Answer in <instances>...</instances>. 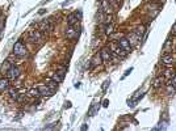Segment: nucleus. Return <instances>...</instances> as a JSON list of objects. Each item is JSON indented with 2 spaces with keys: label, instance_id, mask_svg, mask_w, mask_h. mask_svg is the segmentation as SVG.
Here are the masks:
<instances>
[{
  "label": "nucleus",
  "instance_id": "7ed1b4c3",
  "mask_svg": "<svg viewBox=\"0 0 176 131\" xmlns=\"http://www.w3.org/2000/svg\"><path fill=\"white\" fill-rule=\"evenodd\" d=\"M39 30L42 33H50L54 30V24L50 20H42L39 23Z\"/></svg>",
  "mask_w": 176,
  "mask_h": 131
},
{
  "label": "nucleus",
  "instance_id": "9b49d317",
  "mask_svg": "<svg viewBox=\"0 0 176 131\" xmlns=\"http://www.w3.org/2000/svg\"><path fill=\"white\" fill-rule=\"evenodd\" d=\"M78 35H79V33H78V30H75L74 26H69V29L66 30V37L69 39H75V38H78Z\"/></svg>",
  "mask_w": 176,
  "mask_h": 131
},
{
  "label": "nucleus",
  "instance_id": "aec40b11",
  "mask_svg": "<svg viewBox=\"0 0 176 131\" xmlns=\"http://www.w3.org/2000/svg\"><path fill=\"white\" fill-rule=\"evenodd\" d=\"M48 85H49V88L53 90V92H55L57 88H58V83L57 81H54V80H50V81L48 83Z\"/></svg>",
  "mask_w": 176,
  "mask_h": 131
},
{
  "label": "nucleus",
  "instance_id": "6ab92c4d",
  "mask_svg": "<svg viewBox=\"0 0 176 131\" xmlns=\"http://www.w3.org/2000/svg\"><path fill=\"white\" fill-rule=\"evenodd\" d=\"M11 67H12V64H11V62H9V60L4 62V64L2 66V72H3V74H7Z\"/></svg>",
  "mask_w": 176,
  "mask_h": 131
},
{
  "label": "nucleus",
  "instance_id": "0eeeda50",
  "mask_svg": "<svg viewBox=\"0 0 176 131\" xmlns=\"http://www.w3.org/2000/svg\"><path fill=\"white\" fill-rule=\"evenodd\" d=\"M118 46L122 47V49L126 53H130L131 51V45H130V42L128 41V38H121L120 41H118Z\"/></svg>",
  "mask_w": 176,
  "mask_h": 131
},
{
  "label": "nucleus",
  "instance_id": "423d86ee",
  "mask_svg": "<svg viewBox=\"0 0 176 131\" xmlns=\"http://www.w3.org/2000/svg\"><path fill=\"white\" fill-rule=\"evenodd\" d=\"M20 68L19 67H15V66H12V67L8 70V72H7V78H8L9 80H15L20 76Z\"/></svg>",
  "mask_w": 176,
  "mask_h": 131
},
{
  "label": "nucleus",
  "instance_id": "f3484780",
  "mask_svg": "<svg viewBox=\"0 0 176 131\" xmlns=\"http://www.w3.org/2000/svg\"><path fill=\"white\" fill-rule=\"evenodd\" d=\"M162 63L163 64H172L174 63V56L172 55H163V58H162Z\"/></svg>",
  "mask_w": 176,
  "mask_h": 131
},
{
  "label": "nucleus",
  "instance_id": "a878e982",
  "mask_svg": "<svg viewBox=\"0 0 176 131\" xmlns=\"http://www.w3.org/2000/svg\"><path fill=\"white\" fill-rule=\"evenodd\" d=\"M171 84H172V85H174V87H175V88H176V75H175V78H174V79H172Z\"/></svg>",
  "mask_w": 176,
  "mask_h": 131
},
{
  "label": "nucleus",
  "instance_id": "1a4fd4ad",
  "mask_svg": "<svg viewBox=\"0 0 176 131\" xmlns=\"http://www.w3.org/2000/svg\"><path fill=\"white\" fill-rule=\"evenodd\" d=\"M64 75H66V72L64 71H57V72H54L53 74L51 80H54V81H57V83H62L64 80Z\"/></svg>",
  "mask_w": 176,
  "mask_h": 131
},
{
  "label": "nucleus",
  "instance_id": "f03ea898",
  "mask_svg": "<svg viewBox=\"0 0 176 131\" xmlns=\"http://www.w3.org/2000/svg\"><path fill=\"white\" fill-rule=\"evenodd\" d=\"M29 41L32 43H41L44 41V35H42V32L39 30H32L29 33Z\"/></svg>",
  "mask_w": 176,
  "mask_h": 131
},
{
  "label": "nucleus",
  "instance_id": "f8f14e48",
  "mask_svg": "<svg viewBox=\"0 0 176 131\" xmlns=\"http://www.w3.org/2000/svg\"><path fill=\"white\" fill-rule=\"evenodd\" d=\"M134 33L137 34V37L139 38V41H142L143 35H145V33H146V26H145V25H139V26L134 30Z\"/></svg>",
  "mask_w": 176,
  "mask_h": 131
},
{
  "label": "nucleus",
  "instance_id": "b1692460",
  "mask_svg": "<svg viewBox=\"0 0 176 131\" xmlns=\"http://www.w3.org/2000/svg\"><path fill=\"white\" fill-rule=\"evenodd\" d=\"M163 78H158L156 80H155V83H154V87H155V88H159V87L163 84Z\"/></svg>",
  "mask_w": 176,
  "mask_h": 131
},
{
  "label": "nucleus",
  "instance_id": "a211bd4d",
  "mask_svg": "<svg viewBox=\"0 0 176 131\" xmlns=\"http://www.w3.org/2000/svg\"><path fill=\"white\" fill-rule=\"evenodd\" d=\"M28 96H30V97H38V96H41V93H39V90H38V87L37 88H32L28 90Z\"/></svg>",
  "mask_w": 176,
  "mask_h": 131
},
{
  "label": "nucleus",
  "instance_id": "dca6fc26",
  "mask_svg": "<svg viewBox=\"0 0 176 131\" xmlns=\"http://www.w3.org/2000/svg\"><path fill=\"white\" fill-rule=\"evenodd\" d=\"M91 62H92V67H96V66H99V64L103 62L101 55H100V54H96V55L93 56V59H92Z\"/></svg>",
  "mask_w": 176,
  "mask_h": 131
},
{
  "label": "nucleus",
  "instance_id": "bb28decb",
  "mask_svg": "<svg viewBox=\"0 0 176 131\" xmlns=\"http://www.w3.org/2000/svg\"><path fill=\"white\" fill-rule=\"evenodd\" d=\"M131 71H133V68H129V70H128L126 72H125V75H124V78H126V76H128L129 74H130V72H131Z\"/></svg>",
  "mask_w": 176,
  "mask_h": 131
},
{
  "label": "nucleus",
  "instance_id": "2eb2a0df",
  "mask_svg": "<svg viewBox=\"0 0 176 131\" xmlns=\"http://www.w3.org/2000/svg\"><path fill=\"white\" fill-rule=\"evenodd\" d=\"M9 88V79L5 78V79H0V92H4Z\"/></svg>",
  "mask_w": 176,
  "mask_h": 131
},
{
  "label": "nucleus",
  "instance_id": "393cba45",
  "mask_svg": "<svg viewBox=\"0 0 176 131\" xmlns=\"http://www.w3.org/2000/svg\"><path fill=\"white\" fill-rule=\"evenodd\" d=\"M64 108H66V109H70L71 108V102H70V101H66V105H64Z\"/></svg>",
  "mask_w": 176,
  "mask_h": 131
},
{
  "label": "nucleus",
  "instance_id": "4468645a",
  "mask_svg": "<svg viewBox=\"0 0 176 131\" xmlns=\"http://www.w3.org/2000/svg\"><path fill=\"white\" fill-rule=\"evenodd\" d=\"M128 41L130 42V45H131V47H133V46H135V45H137V43H138L139 38L137 37V34H135V33L133 32V33H130V34L128 35Z\"/></svg>",
  "mask_w": 176,
  "mask_h": 131
},
{
  "label": "nucleus",
  "instance_id": "7c9ffc66",
  "mask_svg": "<svg viewBox=\"0 0 176 131\" xmlns=\"http://www.w3.org/2000/svg\"><path fill=\"white\" fill-rule=\"evenodd\" d=\"M0 14H2V11H0Z\"/></svg>",
  "mask_w": 176,
  "mask_h": 131
},
{
  "label": "nucleus",
  "instance_id": "9d476101",
  "mask_svg": "<svg viewBox=\"0 0 176 131\" xmlns=\"http://www.w3.org/2000/svg\"><path fill=\"white\" fill-rule=\"evenodd\" d=\"M38 90H39V93H41V96H51V94L54 93L53 90L49 88L48 84H46V85H39Z\"/></svg>",
  "mask_w": 176,
  "mask_h": 131
},
{
  "label": "nucleus",
  "instance_id": "cd10ccee",
  "mask_svg": "<svg viewBox=\"0 0 176 131\" xmlns=\"http://www.w3.org/2000/svg\"><path fill=\"white\" fill-rule=\"evenodd\" d=\"M172 30H174V33H175V34H176V23L174 24V26H172Z\"/></svg>",
  "mask_w": 176,
  "mask_h": 131
},
{
  "label": "nucleus",
  "instance_id": "5701e85b",
  "mask_svg": "<svg viewBox=\"0 0 176 131\" xmlns=\"http://www.w3.org/2000/svg\"><path fill=\"white\" fill-rule=\"evenodd\" d=\"M175 92H176V88H175V87L172 85V84H168V85H167V93H168V94H174Z\"/></svg>",
  "mask_w": 176,
  "mask_h": 131
},
{
  "label": "nucleus",
  "instance_id": "412c9836",
  "mask_svg": "<svg viewBox=\"0 0 176 131\" xmlns=\"http://www.w3.org/2000/svg\"><path fill=\"white\" fill-rule=\"evenodd\" d=\"M9 96L11 98H15V100H17L19 98V92H17V89H9Z\"/></svg>",
  "mask_w": 176,
  "mask_h": 131
},
{
  "label": "nucleus",
  "instance_id": "ddd939ff",
  "mask_svg": "<svg viewBox=\"0 0 176 131\" xmlns=\"http://www.w3.org/2000/svg\"><path fill=\"white\" fill-rule=\"evenodd\" d=\"M112 49H113L114 54H116V55H118V56H121V58H125V56L128 55V53L125 51V50L121 46H112Z\"/></svg>",
  "mask_w": 176,
  "mask_h": 131
},
{
  "label": "nucleus",
  "instance_id": "f257e3e1",
  "mask_svg": "<svg viewBox=\"0 0 176 131\" xmlns=\"http://www.w3.org/2000/svg\"><path fill=\"white\" fill-rule=\"evenodd\" d=\"M13 54L16 56H20V58H24V56H28V49L26 46L24 45L21 41H17L15 45H13Z\"/></svg>",
  "mask_w": 176,
  "mask_h": 131
},
{
  "label": "nucleus",
  "instance_id": "6e6552de",
  "mask_svg": "<svg viewBox=\"0 0 176 131\" xmlns=\"http://www.w3.org/2000/svg\"><path fill=\"white\" fill-rule=\"evenodd\" d=\"M78 21H79V16H78L76 12H74V13H71V14L67 16V25H69V26H74Z\"/></svg>",
  "mask_w": 176,
  "mask_h": 131
},
{
  "label": "nucleus",
  "instance_id": "c756f323",
  "mask_svg": "<svg viewBox=\"0 0 176 131\" xmlns=\"http://www.w3.org/2000/svg\"><path fill=\"white\" fill-rule=\"evenodd\" d=\"M2 28H3V24L0 23V33H2Z\"/></svg>",
  "mask_w": 176,
  "mask_h": 131
},
{
  "label": "nucleus",
  "instance_id": "39448f33",
  "mask_svg": "<svg viewBox=\"0 0 176 131\" xmlns=\"http://www.w3.org/2000/svg\"><path fill=\"white\" fill-rule=\"evenodd\" d=\"M100 55H101V59L104 63H110L112 62V53H110L109 47H104L101 53H100Z\"/></svg>",
  "mask_w": 176,
  "mask_h": 131
},
{
  "label": "nucleus",
  "instance_id": "c85d7f7f",
  "mask_svg": "<svg viewBox=\"0 0 176 131\" xmlns=\"http://www.w3.org/2000/svg\"><path fill=\"white\" fill-rule=\"evenodd\" d=\"M108 104H109V101H108V100H105V101H104V106H108Z\"/></svg>",
  "mask_w": 176,
  "mask_h": 131
},
{
  "label": "nucleus",
  "instance_id": "4be33fe9",
  "mask_svg": "<svg viewBox=\"0 0 176 131\" xmlns=\"http://www.w3.org/2000/svg\"><path fill=\"white\" fill-rule=\"evenodd\" d=\"M113 29H114L113 24H107V26H105V33H107V34H112V33H113Z\"/></svg>",
  "mask_w": 176,
  "mask_h": 131
},
{
  "label": "nucleus",
  "instance_id": "20e7f679",
  "mask_svg": "<svg viewBox=\"0 0 176 131\" xmlns=\"http://www.w3.org/2000/svg\"><path fill=\"white\" fill-rule=\"evenodd\" d=\"M114 7L116 5H113L110 0H101V11L105 14H112Z\"/></svg>",
  "mask_w": 176,
  "mask_h": 131
}]
</instances>
